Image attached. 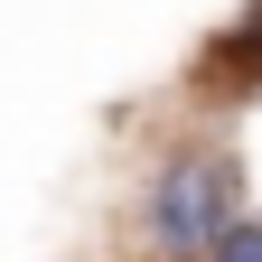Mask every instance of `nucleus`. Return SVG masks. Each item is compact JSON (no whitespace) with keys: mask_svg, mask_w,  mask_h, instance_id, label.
Wrapping results in <instances>:
<instances>
[{"mask_svg":"<svg viewBox=\"0 0 262 262\" xmlns=\"http://www.w3.org/2000/svg\"><path fill=\"white\" fill-rule=\"evenodd\" d=\"M196 262H262V215H253V206H244V215H225V225H215V244L196 253Z\"/></svg>","mask_w":262,"mask_h":262,"instance_id":"obj_3","label":"nucleus"},{"mask_svg":"<svg viewBox=\"0 0 262 262\" xmlns=\"http://www.w3.org/2000/svg\"><path fill=\"white\" fill-rule=\"evenodd\" d=\"M225 215H244V159L225 141L196 131V141H169L150 159V178H141V244H150V262H196Z\"/></svg>","mask_w":262,"mask_h":262,"instance_id":"obj_1","label":"nucleus"},{"mask_svg":"<svg viewBox=\"0 0 262 262\" xmlns=\"http://www.w3.org/2000/svg\"><path fill=\"white\" fill-rule=\"evenodd\" d=\"M196 103H262V0H244L196 56Z\"/></svg>","mask_w":262,"mask_h":262,"instance_id":"obj_2","label":"nucleus"}]
</instances>
